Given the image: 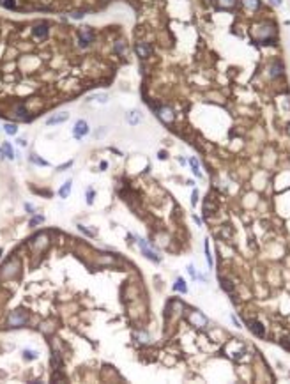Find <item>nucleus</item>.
I'll return each instance as SVG.
<instances>
[{
	"instance_id": "obj_1",
	"label": "nucleus",
	"mask_w": 290,
	"mask_h": 384,
	"mask_svg": "<svg viewBox=\"0 0 290 384\" xmlns=\"http://www.w3.org/2000/svg\"><path fill=\"white\" fill-rule=\"evenodd\" d=\"M94 41V32H92V28H88V27H83L78 30V44L82 46V48H87L88 44Z\"/></svg>"
},
{
	"instance_id": "obj_2",
	"label": "nucleus",
	"mask_w": 290,
	"mask_h": 384,
	"mask_svg": "<svg viewBox=\"0 0 290 384\" xmlns=\"http://www.w3.org/2000/svg\"><path fill=\"white\" fill-rule=\"evenodd\" d=\"M28 320V317H27V313L25 312H11V315H9V319H7V324L9 326H12V328H16V326H23V324L27 322Z\"/></svg>"
},
{
	"instance_id": "obj_3",
	"label": "nucleus",
	"mask_w": 290,
	"mask_h": 384,
	"mask_svg": "<svg viewBox=\"0 0 290 384\" xmlns=\"http://www.w3.org/2000/svg\"><path fill=\"white\" fill-rule=\"evenodd\" d=\"M73 133H74V138H78V140H80L82 137H85V135L88 133V124L85 121H78L76 124H74Z\"/></svg>"
},
{
	"instance_id": "obj_4",
	"label": "nucleus",
	"mask_w": 290,
	"mask_h": 384,
	"mask_svg": "<svg viewBox=\"0 0 290 384\" xmlns=\"http://www.w3.org/2000/svg\"><path fill=\"white\" fill-rule=\"evenodd\" d=\"M140 248H142V253L149 258V260H152V262H159V260H161V257H158V255H156V252H152L145 241H140Z\"/></svg>"
},
{
	"instance_id": "obj_5",
	"label": "nucleus",
	"mask_w": 290,
	"mask_h": 384,
	"mask_svg": "<svg viewBox=\"0 0 290 384\" xmlns=\"http://www.w3.org/2000/svg\"><path fill=\"white\" fill-rule=\"evenodd\" d=\"M32 34H34V37H37V39L46 37V36H48V25H46V23H37V25H34Z\"/></svg>"
},
{
	"instance_id": "obj_6",
	"label": "nucleus",
	"mask_w": 290,
	"mask_h": 384,
	"mask_svg": "<svg viewBox=\"0 0 290 384\" xmlns=\"http://www.w3.org/2000/svg\"><path fill=\"white\" fill-rule=\"evenodd\" d=\"M248 328L251 329L257 336H264V335H265V329H264V326L258 322V320H248Z\"/></svg>"
},
{
	"instance_id": "obj_7",
	"label": "nucleus",
	"mask_w": 290,
	"mask_h": 384,
	"mask_svg": "<svg viewBox=\"0 0 290 384\" xmlns=\"http://www.w3.org/2000/svg\"><path fill=\"white\" fill-rule=\"evenodd\" d=\"M126 121H127V124L136 126V124H140V121H142V113H140L138 110H133V112L126 113Z\"/></svg>"
},
{
	"instance_id": "obj_8",
	"label": "nucleus",
	"mask_w": 290,
	"mask_h": 384,
	"mask_svg": "<svg viewBox=\"0 0 290 384\" xmlns=\"http://www.w3.org/2000/svg\"><path fill=\"white\" fill-rule=\"evenodd\" d=\"M158 115H159V119H161L163 122H172V121H174V112H172L170 108H166V106L159 108Z\"/></svg>"
},
{
	"instance_id": "obj_9",
	"label": "nucleus",
	"mask_w": 290,
	"mask_h": 384,
	"mask_svg": "<svg viewBox=\"0 0 290 384\" xmlns=\"http://www.w3.org/2000/svg\"><path fill=\"white\" fill-rule=\"evenodd\" d=\"M136 53L138 57H142V59H145V57H149L150 55V46H149L147 43H136Z\"/></svg>"
},
{
	"instance_id": "obj_10",
	"label": "nucleus",
	"mask_w": 290,
	"mask_h": 384,
	"mask_svg": "<svg viewBox=\"0 0 290 384\" xmlns=\"http://www.w3.org/2000/svg\"><path fill=\"white\" fill-rule=\"evenodd\" d=\"M67 119H69V115H67V113H62V115L50 117L48 121H46V124H48V126H53V124H59V122H66Z\"/></svg>"
},
{
	"instance_id": "obj_11",
	"label": "nucleus",
	"mask_w": 290,
	"mask_h": 384,
	"mask_svg": "<svg viewBox=\"0 0 290 384\" xmlns=\"http://www.w3.org/2000/svg\"><path fill=\"white\" fill-rule=\"evenodd\" d=\"M189 320H191V322L195 324V326H203V324L207 322V320H205V317H203V315H200V313H197V312H195V313H191V317H189Z\"/></svg>"
},
{
	"instance_id": "obj_12",
	"label": "nucleus",
	"mask_w": 290,
	"mask_h": 384,
	"mask_svg": "<svg viewBox=\"0 0 290 384\" xmlns=\"http://www.w3.org/2000/svg\"><path fill=\"white\" fill-rule=\"evenodd\" d=\"M71 184H73L71 181H66V182H64V186L59 190V195H60V198H66L67 195H69V191H71Z\"/></svg>"
},
{
	"instance_id": "obj_13",
	"label": "nucleus",
	"mask_w": 290,
	"mask_h": 384,
	"mask_svg": "<svg viewBox=\"0 0 290 384\" xmlns=\"http://www.w3.org/2000/svg\"><path fill=\"white\" fill-rule=\"evenodd\" d=\"M242 4H244V7H248V9L257 11L258 7H260V0H242Z\"/></svg>"
},
{
	"instance_id": "obj_14",
	"label": "nucleus",
	"mask_w": 290,
	"mask_h": 384,
	"mask_svg": "<svg viewBox=\"0 0 290 384\" xmlns=\"http://www.w3.org/2000/svg\"><path fill=\"white\" fill-rule=\"evenodd\" d=\"M2 151H4V154H6L7 159H12V158H14V152H12V147H11V143H9V142H4Z\"/></svg>"
},
{
	"instance_id": "obj_15",
	"label": "nucleus",
	"mask_w": 290,
	"mask_h": 384,
	"mask_svg": "<svg viewBox=\"0 0 290 384\" xmlns=\"http://www.w3.org/2000/svg\"><path fill=\"white\" fill-rule=\"evenodd\" d=\"M189 165H191V168H193V174L197 177H202V172H200V168H198V161L195 158H189Z\"/></svg>"
},
{
	"instance_id": "obj_16",
	"label": "nucleus",
	"mask_w": 290,
	"mask_h": 384,
	"mask_svg": "<svg viewBox=\"0 0 290 384\" xmlns=\"http://www.w3.org/2000/svg\"><path fill=\"white\" fill-rule=\"evenodd\" d=\"M4 129H6V133H9V135H16L18 133V126L12 124V122H6V124H4Z\"/></svg>"
},
{
	"instance_id": "obj_17",
	"label": "nucleus",
	"mask_w": 290,
	"mask_h": 384,
	"mask_svg": "<svg viewBox=\"0 0 290 384\" xmlns=\"http://www.w3.org/2000/svg\"><path fill=\"white\" fill-rule=\"evenodd\" d=\"M175 289H177V290H181V292H188V289H186V285H184V280H182V278H179V280H177Z\"/></svg>"
},
{
	"instance_id": "obj_18",
	"label": "nucleus",
	"mask_w": 290,
	"mask_h": 384,
	"mask_svg": "<svg viewBox=\"0 0 290 384\" xmlns=\"http://www.w3.org/2000/svg\"><path fill=\"white\" fill-rule=\"evenodd\" d=\"M218 4H219L221 7H234L235 0H218Z\"/></svg>"
},
{
	"instance_id": "obj_19",
	"label": "nucleus",
	"mask_w": 290,
	"mask_h": 384,
	"mask_svg": "<svg viewBox=\"0 0 290 384\" xmlns=\"http://www.w3.org/2000/svg\"><path fill=\"white\" fill-rule=\"evenodd\" d=\"M30 161H32V163H36V165H43V166H46V165H48V161H44V159L37 158V156H30Z\"/></svg>"
},
{
	"instance_id": "obj_20",
	"label": "nucleus",
	"mask_w": 290,
	"mask_h": 384,
	"mask_svg": "<svg viewBox=\"0 0 290 384\" xmlns=\"http://www.w3.org/2000/svg\"><path fill=\"white\" fill-rule=\"evenodd\" d=\"M271 74L273 76H279L281 74V64L279 62H276V67H274V71H271Z\"/></svg>"
},
{
	"instance_id": "obj_21",
	"label": "nucleus",
	"mask_w": 290,
	"mask_h": 384,
	"mask_svg": "<svg viewBox=\"0 0 290 384\" xmlns=\"http://www.w3.org/2000/svg\"><path fill=\"white\" fill-rule=\"evenodd\" d=\"M43 221V216H37V218H34V219H30V227H34V225H37V223H41Z\"/></svg>"
},
{
	"instance_id": "obj_22",
	"label": "nucleus",
	"mask_w": 290,
	"mask_h": 384,
	"mask_svg": "<svg viewBox=\"0 0 290 384\" xmlns=\"http://www.w3.org/2000/svg\"><path fill=\"white\" fill-rule=\"evenodd\" d=\"M36 356H37L36 352H30V351H27V352H25V358H27V359H30V358H32V359H34V358H36Z\"/></svg>"
},
{
	"instance_id": "obj_23",
	"label": "nucleus",
	"mask_w": 290,
	"mask_h": 384,
	"mask_svg": "<svg viewBox=\"0 0 290 384\" xmlns=\"http://www.w3.org/2000/svg\"><path fill=\"white\" fill-rule=\"evenodd\" d=\"M92 197H94V191L90 190V191H87V202L88 204H92Z\"/></svg>"
},
{
	"instance_id": "obj_24",
	"label": "nucleus",
	"mask_w": 290,
	"mask_h": 384,
	"mask_svg": "<svg viewBox=\"0 0 290 384\" xmlns=\"http://www.w3.org/2000/svg\"><path fill=\"white\" fill-rule=\"evenodd\" d=\"M269 2H271V6H276V7L281 6V0H269Z\"/></svg>"
},
{
	"instance_id": "obj_25",
	"label": "nucleus",
	"mask_w": 290,
	"mask_h": 384,
	"mask_svg": "<svg viewBox=\"0 0 290 384\" xmlns=\"http://www.w3.org/2000/svg\"><path fill=\"white\" fill-rule=\"evenodd\" d=\"M71 16H73V18H76V20H80V18H83V12H73Z\"/></svg>"
},
{
	"instance_id": "obj_26",
	"label": "nucleus",
	"mask_w": 290,
	"mask_h": 384,
	"mask_svg": "<svg viewBox=\"0 0 290 384\" xmlns=\"http://www.w3.org/2000/svg\"><path fill=\"white\" fill-rule=\"evenodd\" d=\"M197 202H198V191L195 190V191H193V204H197Z\"/></svg>"
},
{
	"instance_id": "obj_27",
	"label": "nucleus",
	"mask_w": 290,
	"mask_h": 384,
	"mask_svg": "<svg viewBox=\"0 0 290 384\" xmlns=\"http://www.w3.org/2000/svg\"><path fill=\"white\" fill-rule=\"evenodd\" d=\"M25 209H27L28 213H34V207L30 205V204H27V205H25Z\"/></svg>"
},
{
	"instance_id": "obj_28",
	"label": "nucleus",
	"mask_w": 290,
	"mask_h": 384,
	"mask_svg": "<svg viewBox=\"0 0 290 384\" xmlns=\"http://www.w3.org/2000/svg\"><path fill=\"white\" fill-rule=\"evenodd\" d=\"M159 158H161V159H166V152H164V151H163V152H159Z\"/></svg>"
},
{
	"instance_id": "obj_29",
	"label": "nucleus",
	"mask_w": 290,
	"mask_h": 384,
	"mask_svg": "<svg viewBox=\"0 0 290 384\" xmlns=\"http://www.w3.org/2000/svg\"><path fill=\"white\" fill-rule=\"evenodd\" d=\"M2 158H4V151H2V149H0V159H2Z\"/></svg>"
},
{
	"instance_id": "obj_30",
	"label": "nucleus",
	"mask_w": 290,
	"mask_h": 384,
	"mask_svg": "<svg viewBox=\"0 0 290 384\" xmlns=\"http://www.w3.org/2000/svg\"><path fill=\"white\" fill-rule=\"evenodd\" d=\"M288 133H290V127H288Z\"/></svg>"
}]
</instances>
